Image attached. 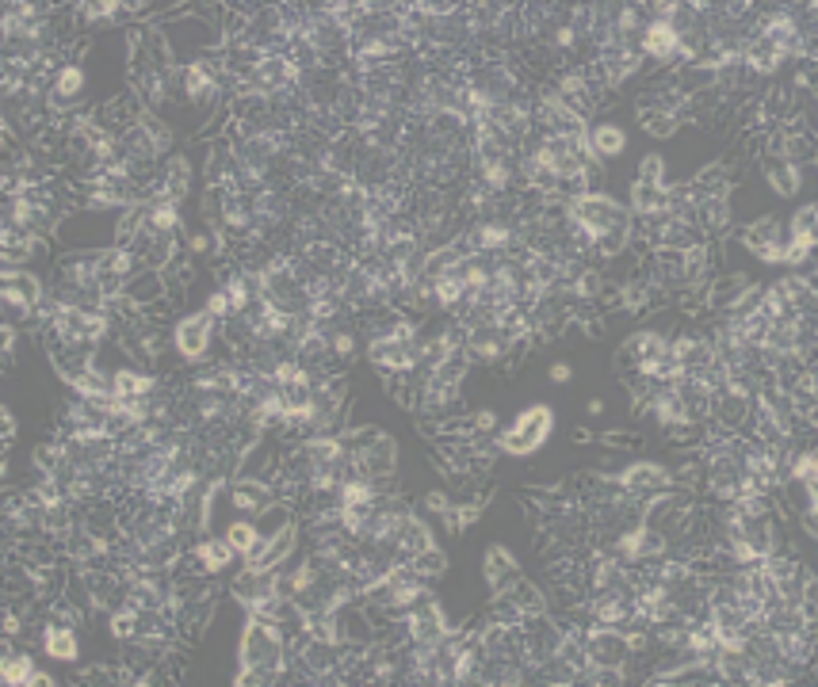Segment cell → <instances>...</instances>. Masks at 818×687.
Returning <instances> with one entry per match:
<instances>
[{"instance_id": "obj_1", "label": "cell", "mask_w": 818, "mask_h": 687, "mask_svg": "<svg viewBox=\"0 0 818 687\" xmlns=\"http://www.w3.org/2000/svg\"><path fill=\"white\" fill-rule=\"evenodd\" d=\"M238 676L234 684H280L291 673V638L280 619H264V615H249L246 630H241L238 645Z\"/></svg>"}, {"instance_id": "obj_2", "label": "cell", "mask_w": 818, "mask_h": 687, "mask_svg": "<svg viewBox=\"0 0 818 687\" xmlns=\"http://www.w3.org/2000/svg\"><path fill=\"white\" fill-rule=\"evenodd\" d=\"M120 218L123 215H100V210L73 207L58 222L50 249L58 252H107L120 244Z\"/></svg>"}, {"instance_id": "obj_3", "label": "cell", "mask_w": 818, "mask_h": 687, "mask_svg": "<svg viewBox=\"0 0 818 687\" xmlns=\"http://www.w3.org/2000/svg\"><path fill=\"white\" fill-rule=\"evenodd\" d=\"M555 424H558L555 409H550L547 401H536V405L521 409V413L501 428V436H493V447L509 458H529V455L544 451L547 439L555 436Z\"/></svg>"}, {"instance_id": "obj_4", "label": "cell", "mask_w": 818, "mask_h": 687, "mask_svg": "<svg viewBox=\"0 0 818 687\" xmlns=\"http://www.w3.org/2000/svg\"><path fill=\"white\" fill-rule=\"evenodd\" d=\"M349 473L372 481H390L398 466V444L383 428H349Z\"/></svg>"}, {"instance_id": "obj_5", "label": "cell", "mask_w": 818, "mask_h": 687, "mask_svg": "<svg viewBox=\"0 0 818 687\" xmlns=\"http://www.w3.org/2000/svg\"><path fill=\"white\" fill-rule=\"evenodd\" d=\"M46 298H50V283L46 279H38L27 267H4V287H0L4 321H12V325H43Z\"/></svg>"}, {"instance_id": "obj_6", "label": "cell", "mask_w": 818, "mask_h": 687, "mask_svg": "<svg viewBox=\"0 0 818 687\" xmlns=\"http://www.w3.org/2000/svg\"><path fill=\"white\" fill-rule=\"evenodd\" d=\"M758 130V153L773 161H792L799 169L815 164V130L804 118H792L781 126H753Z\"/></svg>"}, {"instance_id": "obj_7", "label": "cell", "mask_w": 818, "mask_h": 687, "mask_svg": "<svg viewBox=\"0 0 818 687\" xmlns=\"http://www.w3.org/2000/svg\"><path fill=\"white\" fill-rule=\"evenodd\" d=\"M597 481L635 496V501H647V496L666 493V489L678 485V473H673V466L658 462V458H635V462H627L624 470H616V473H597Z\"/></svg>"}, {"instance_id": "obj_8", "label": "cell", "mask_w": 818, "mask_h": 687, "mask_svg": "<svg viewBox=\"0 0 818 687\" xmlns=\"http://www.w3.org/2000/svg\"><path fill=\"white\" fill-rule=\"evenodd\" d=\"M215 333H218V321L211 318L207 310L184 313V318L172 325V352L184 363H192V367L195 363H207L211 347H215Z\"/></svg>"}, {"instance_id": "obj_9", "label": "cell", "mask_w": 818, "mask_h": 687, "mask_svg": "<svg viewBox=\"0 0 818 687\" xmlns=\"http://www.w3.org/2000/svg\"><path fill=\"white\" fill-rule=\"evenodd\" d=\"M234 562H241V558H238V550L226 542V535H203V539L192 542V547L184 550V558H180L184 570H192L195 576H207V581L230 573Z\"/></svg>"}, {"instance_id": "obj_10", "label": "cell", "mask_w": 818, "mask_h": 687, "mask_svg": "<svg viewBox=\"0 0 818 687\" xmlns=\"http://www.w3.org/2000/svg\"><path fill=\"white\" fill-rule=\"evenodd\" d=\"M364 352H367V359L379 370H387L390 378H413L417 370H421V363H417V341L409 344V341H395V336H387V333H367Z\"/></svg>"}, {"instance_id": "obj_11", "label": "cell", "mask_w": 818, "mask_h": 687, "mask_svg": "<svg viewBox=\"0 0 818 687\" xmlns=\"http://www.w3.org/2000/svg\"><path fill=\"white\" fill-rule=\"evenodd\" d=\"M624 668L632 665V650H627L624 627H597L586 622V668Z\"/></svg>"}, {"instance_id": "obj_12", "label": "cell", "mask_w": 818, "mask_h": 687, "mask_svg": "<svg viewBox=\"0 0 818 687\" xmlns=\"http://www.w3.org/2000/svg\"><path fill=\"white\" fill-rule=\"evenodd\" d=\"M689 187V184H684ZM692 207H696V229L704 241H723L735 226V207H730V187H719V192H692Z\"/></svg>"}, {"instance_id": "obj_13", "label": "cell", "mask_w": 818, "mask_h": 687, "mask_svg": "<svg viewBox=\"0 0 818 687\" xmlns=\"http://www.w3.org/2000/svg\"><path fill=\"white\" fill-rule=\"evenodd\" d=\"M463 329V355H467V363H482V367H490V363H501L513 355V336L501 333L493 321H475V325H459Z\"/></svg>"}, {"instance_id": "obj_14", "label": "cell", "mask_w": 818, "mask_h": 687, "mask_svg": "<svg viewBox=\"0 0 818 687\" xmlns=\"http://www.w3.org/2000/svg\"><path fill=\"white\" fill-rule=\"evenodd\" d=\"M192 184H195L192 161H188L184 153H172V157H164L157 176L146 184L141 199H169V203H180V207H184V199L192 195Z\"/></svg>"}, {"instance_id": "obj_15", "label": "cell", "mask_w": 818, "mask_h": 687, "mask_svg": "<svg viewBox=\"0 0 818 687\" xmlns=\"http://www.w3.org/2000/svg\"><path fill=\"white\" fill-rule=\"evenodd\" d=\"M635 46H639L643 61H655V66H666V69H678V58H681V31L673 20H650L643 23L639 38H635Z\"/></svg>"}, {"instance_id": "obj_16", "label": "cell", "mask_w": 818, "mask_h": 687, "mask_svg": "<svg viewBox=\"0 0 818 687\" xmlns=\"http://www.w3.org/2000/svg\"><path fill=\"white\" fill-rule=\"evenodd\" d=\"M738 241H742V249L750 252L753 260H761V264H769V267H781L784 218H776V215L753 218V222L746 226L742 233H738Z\"/></svg>"}, {"instance_id": "obj_17", "label": "cell", "mask_w": 818, "mask_h": 687, "mask_svg": "<svg viewBox=\"0 0 818 687\" xmlns=\"http://www.w3.org/2000/svg\"><path fill=\"white\" fill-rule=\"evenodd\" d=\"M799 115H804V100L792 92L788 81H769L765 89H761V96L753 100V118H758V126H781Z\"/></svg>"}, {"instance_id": "obj_18", "label": "cell", "mask_w": 818, "mask_h": 687, "mask_svg": "<svg viewBox=\"0 0 818 687\" xmlns=\"http://www.w3.org/2000/svg\"><path fill=\"white\" fill-rule=\"evenodd\" d=\"M84 89H89V73H84V66L77 58H66V66L58 69L50 92H46V107H50V115L54 118L73 115V107L81 104Z\"/></svg>"}, {"instance_id": "obj_19", "label": "cell", "mask_w": 818, "mask_h": 687, "mask_svg": "<svg viewBox=\"0 0 818 687\" xmlns=\"http://www.w3.org/2000/svg\"><path fill=\"white\" fill-rule=\"evenodd\" d=\"M226 501H230V508L238 512V516L257 519L261 512H269L272 504L280 501V493H275V485L269 478H257V473H238V478L230 481V493H226Z\"/></svg>"}, {"instance_id": "obj_20", "label": "cell", "mask_w": 818, "mask_h": 687, "mask_svg": "<svg viewBox=\"0 0 818 687\" xmlns=\"http://www.w3.org/2000/svg\"><path fill=\"white\" fill-rule=\"evenodd\" d=\"M773 653L792 668H811L815 665V627H765Z\"/></svg>"}, {"instance_id": "obj_21", "label": "cell", "mask_w": 818, "mask_h": 687, "mask_svg": "<svg viewBox=\"0 0 818 687\" xmlns=\"http://www.w3.org/2000/svg\"><path fill=\"white\" fill-rule=\"evenodd\" d=\"M298 535H303V527H298V519H291V524H283L280 531L264 535L261 550H257L253 558H246L241 565H249V570H261V573L283 570V565H287V558H295Z\"/></svg>"}, {"instance_id": "obj_22", "label": "cell", "mask_w": 818, "mask_h": 687, "mask_svg": "<svg viewBox=\"0 0 818 687\" xmlns=\"http://www.w3.org/2000/svg\"><path fill=\"white\" fill-rule=\"evenodd\" d=\"M670 207H673V184H643V180H632V187H627V210H632L635 226L655 222Z\"/></svg>"}, {"instance_id": "obj_23", "label": "cell", "mask_w": 818, "mask_h": 687, "mask_svg": "<svg viewBox=\"0 0 818 687\" xmlns=\"http://www.w3.org/2000/svg\"><path fill=\"white\" fill-rule=\"evenodd\" d=\"M127 249H135L141 267H157V272H164V267H172L184 256V252H180V233H157V229H149V226H141V233Z\"/></svg>"}, {"instance_id": "obj_24", "label": "cell", "mask_w": 818, "mask_h": 687, "mask_svg": "<svg viewBox=\"0 0 818 687\" xmlns=\"http://www.w3.org/2000/svg\"><path fill=\"white\" fill-rule=\"evenodd\" d=\"M524 576L521 562H516V554L505 547V542H490L482 554V581L486 588H490V596H501V592H509L516 581Z\"/></svg>"}, {"instance_id": "obj_25", "label": "cell", "mask_w": 818, "mask_h": 687, "mask_svg": "<svg viewBox=\"0 0 818 687\" xmlns=\"http://www.w3.org/2000/svg\"><path fill=\"white\" fill-rule=\"evenodd\" d=\"M38 645H43L46 657L58 661V665H77V661H81V634H77V627H69V622L46 619L43 627H38Z\"/></svg>"}, {"instance_id": "obj_26", "label": "cell", "mask_w": 818, "mask_h": 687, "mask_svg": "<svg viewBox=\"0 0 818 687\" xmlns=\"http://www.w3.org/2000/svg\"><path fill=\"white\" fill-rule=\"evenodd\" d=\"M157 390H161V382H157L154 370L141 367V363L123 359L120 367H112V398L135 401V398H154Z\"/></svg>"}, {"instance_id": "obj_27", "label": "cell", "mask_w": 818, "mask_h": 687, "mask_svg": "<svg viewBox=\"0 0 818 687\" xmlns=\"http://www.w3.org/2000/svg\"><path fill=\"white\" fill-rule=\"evenodd\" d=\"M432 547H440L436 542V531H432L429 524H424L421 516H417L413 508H406V519H402V531H398V539H395V558L398 562H413V558H421L424 550H432Z\"/></svg>"}, {"instance_id": "obj_28", "label": "cell", "mask_w": 818, "mask_h": 687, "mask_svg": "<svg viewBox=\"0 0 818 687\" xmlns=\"http://www.w3.org/2000/svg\"><path fill=\"white\" fill-rule=\"evenodd\" d=\"M0 680H4L8 687H54L58 680H54L50 673H43V668L35 665V657L23 650H4V657H0Z\"/></svg>"}, {"instance_id": "obj_29", "label": "cell", "mask_w": 818, "mask_h": 687, "mask_svg": "<svg viewBox=\"0 0 818 687\" xmlns=\"http://www.w3.org/2000/svg\"><path fill=\"white\" fill-rule=\"evenodd\" d=\"M620 359L624 363H655V359H670V333L666 329H635L632 336L620 347Z\"/></svg>"}, {"instance_id": "obj_30", "label": "cell", "mask_w": 818, "mask_h": 687, "mask_svg": "<svg viewBox=\"0 0 818 687\" xmlns=\"http://www.w3.org/2000/svg\"><path fill=\"white\" fill-rule=\"evenodd\" d=\"M120 298H127V302L138 306V310H149V306L169 298V279H164V272H157V267H138V272L127 279V287H123Z\"/></svg>"}, {"instance_id": "obj_31", "label": "cell", "mask_w": 818, "mask_h": 687, "mask_svg": "<svg viewBox=\"0 0 818 687\" xmlns=\"http://www.w3.org/2000/svg\"><path fill=\"white\" fill-rule=\"evenodd\" d=\"M761 176H765L769 192H773L776 199H796V195L804 192L807 169H799V164H792V161H773V157H761Z\"/></svg>"}, {"instance_id": "obj_32", "label": "cell", "mask_w": 818, "mask_h": 687, "mask_svg": "<svg viewBox=\"0 0 818 687\" xmlns=\"http://www.w3.org/2000/svg\"><path fill=\"white\" fill-rule=\"evenodd\" d=\"M38 244H50L43 241V237L27 233V229L4 222V229H0V252H4V267H27L31 260L38 256Z\"/></svg>"}, {"instance_id": "obj_33", "label": "cell", "mask_w": 818, "mask_h": 687, "mask_svg": "<svg viewBox=\"0 0 818 687\" xmlns=\"http://www.w3.org/2000/svg\"><path fill=\"white\" fill-rule=\"evenodd\" d=\"M776 287H781V295L788 298L792 313L796 318H811L818 310V287H815V275L811 272H788L784 279H776Z\"/></svg>"}, {"instance_id": "obj_34", "label": "cell", "mask_w": 818, "mask_h": 687, "mask_svg": "<svg viewBox=\"0 0 818 687\" xmlns=\"http://www.w3.org/2000/svg\"><path fill=\"white\" fill-rule=\"evenodd\" d=\"M135 4H123V0H89V4H77V23L84 27H115V23L135 20Z\"/></svg>"}, {"instance_id": "obj_35", "label": "cell", "mask_w": 818, "mask_h": 687, "mask_svg": "<svg viewBox=\"0 0 818 687\" xmlns=\"http://www.w3.org/2000/svg\"><path fill=\"white\" fill-rule=\"evenodd\" d=\"M589 149L597 161H616L627 153V130L620 123H589Z\"/></svg>"}, {"instance_id": "obj_36", "label": "cell", "mask_w": 818, "mask_h": 687, "mask_svg": "<svg viewBox=\"0 0 818 687\" xmlns=\"http://www.w3.org/2000/svg\"><path fill=\"white\" fill-rule=\"evenodd\" d=\"M226 542H230L234 550H238V558L246 562V558H253L257 550H261L264 542V531L257 527V519L249 516H238L234 524H226Z\"/></svg>"}, {"instance_id": "obj_37", "label": "cell", "mask_w": 818, "mask_h": 687, "mask_svg": "<svg viewBox=\"0 0 818 687\" xmlns=\"http://www.w3.org/2000/svg\"><path fill=\"white\" fill-rule=\"evenodd\" d=\"M360 352V333L356 325H333L329 329V363H333V370H344L352 367V359H356Z\"/></svg>"}, {"instance_id": "obj_38", "label": "cell", "mask_w": 818, "mask_h": 687, "mask_svg": "<svg viewBox=\"0 0 818 687\" xmlns=\"http://www.w3.org/2000/svg\"><path fill=\"white\" fill-rule=\"evenodd\" d=\"M141 210H146V226L157 229V233H180V229H184V210H180V203L146 199Z\"/></svg>"}, {"instance_id": "obj_39", "label": "cell", "mask_w": 818, "mask_h": 687, "mask_svg": "<svg viewBox=\"0 0 818 687\" xmlns=\"http://www.w3.org/2000/svg\"><path fill=\"white\" fill-rule=\"evenodd\" d=\"M639 126H643V134H647V138L670 141V138H678V130L684 126V115L662 112V107H643V112H639Z\"/></svg>"}, {"instance_id": "obj_40", "label": "cell", "mask_w": 818, "mask_h": 687, "mask_svg": "<svg viewBox=\"0 0 818 687\" xmlns=\"http://www.w3.org/2000/svg\"><path fill=\"white\" fill-rule=\"evenodd\" d=\"M788 481L792 485H799V489H815V481H818V451L811 444L807 447H796L792 451V458H788Z\"/></svg>"}, {"instance_id": "obj_41", "label": "cell", "mask_w": 818, "mask_h": 687, "mask_svg": "<svg viewBox=\"0 0 818 687\" xmlns=\"http://www.w3.org/2000/svg\"><path fill=\"white\" fill-rule=\"evenodd\" d=\"M486 504H490V496L486 493H478L475 501H459V504H452V512L444 516V527H447V535H463L467 527H475L478 524V516L486 512Z\"/></svg>"}, {"instance_id": "obj_42", "label": "cell", "mask_w": 818, "mask_h": 687, "mask_svg": "<svg viewBox=\"0 0 818 687\" xmlns=\"http://www.w3.org/2000/svg\"><path fill=\"white\" fill-rule=\"evenodd\" d=\"M509 596H513V604L521 607V615H544V611H550L547 592L539 588V584H532L529 576H521V581L509 588Z\"/></svg>"}, {"instance_id": "obj_43", "label": "cell", "mask_w": 818, "mask_h": 687, "mask_svg": "<svg viewBox=\"0 0 818 687\" xmlns=\"http://www.w3.org/2000/svg\"><path fill=\"white\" fill-rule=\"evenodd\" d=\"M409 565H413V570L421 573L424 581H432V576H444L447 573V554L440 547H432V550H424L421 558H413Z\"/></svg>"}, {"instance_id": "obj_44", "label": "cell", "mask_w": 818, "mask_h": 687, "mask_svg": "<svg viewBox=\"0 0 818 687\" xmlns=\"http://www.w3.org/2000/svg\"><path fill=\"white\" fill-rule=\"evenodd\" d=\"M635 180H643V184H670V180H666V157L662 153H647L639 161Z\"/></svg>"}, {"instance_id": "obj_45", "label": "cell", "mask_w": 818, "mask_h": 687, "mask_svg": "<svg viewBox=\"0 0 818 687\" xmlns=\"http://www.w3.org/2000/svg\"><path fill=\"white\" fill-rule=\"evenodd\" d=\"M203 310H207L211 318L218 321V325L234 318V306H230V298H226V290H223V287H215V290H211V295H207V302H203Z\"/></svg>"}, {"instance_id": "obj_46", "label": "cell", "mask_w": 818, "mask_h": 687, "mask_svg": "<svg viewBox=\"0 0 818 687\" xmlns=\"http://www.w3.org/2000/svg\"><path fill=\"white\" fill-rule=\"evenodd\" d=\"M23 627H27V619H23V604L20 599H12V604L4 607V638L8 642L23 638Z\"/></svg>"}, {"instance_id": "obj_47", "label": "cell", "mask_w": 818, "mask_h": 687, "mask_svg": "<svg viewBox=\"0 0 818 687\" xmlns=\"http://www.w3.org/2000/svg\"><path fill=\"white\" fill-rule=\"evenodd\" d=\"M452 504H455V501L444 493V489H429V493H424V512H432V516H440V519H444L447 512H452Z\"/></svg>"}, {"instance_id": "obj_48", "label": "cell", "mask_w": 818, "mask_h": 687, "mask_svg": "<svg viewBox=\"0 0 818 687\" xmlns=\"http://www.w3.org/2000/svg\"><path fill=\"white\" fill-rule=\"evenodd\" d=\"M547 378L555 386H570L573 382V367L566 359H558V363H550V367H547Z\"/></svg>"}, {"instance_id": "obj_49", "label": "cell", "mask_w": 818, "mask_h": 687, "mask_svg": "<svg viewBox=\"0 0 818 687\" xmlns=\"http://www.w3.org/2000/svg\"><path fill=\"white\" fill-rule=\"evenodd\" d=\"M15 344H20V325L4 321V363H12V359H15Z\"/></svg>"}, {"instance_id": "obj_50", "label": "cell", "mask_w": 818, "mask_h": 687, "mask_svg": "<svg viewBox=\"0 0 818 687\" xmlns=\"http://www.w3.org/2000/svg\"><path fill=\"white\" fill-rule=\"evenodd\" d=\"M0 424H4V447L8 444H15V432H20V424H15V416H12V409H0Z\"/></svg>"}, {"instance_id": "obj_51", "label": "cell", "mask_w": 818, "mask_h": 687, "mask_svg": "<svg viewBox=\"0 0 818 687\" xmlns=\"http://www.w3.org/2000/svg\"><path fill=\"white\" fill-rule=\"evenodd\" d=\"M601 444L604 447H635V444H639V436H624V432H604Z\"/></svg>"}, {"instance_id": "obj_52", "label": "cell", "mask_w": 818, "mask_h": 687, "mask_svg": "<svg viewBox=\"0 0 818 687\" xmlns=\"http://www.w3.org/2000/svg\"><path fill=\"white\" fill-rule=\"evenodd\" d=\"M604 409H609V405H604L601 398H589V401H586V413H589V416H604Z\"/></svg>"}]
</instances>
